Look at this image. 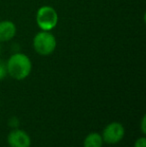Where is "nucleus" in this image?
<instances>
[{"mask_svg":"<svg viewBox=\"0 0 146 147\" xmlns=\"http://www.w3.org/2000/svg\"><path fill=\"white\" fill-rule=\"evenodd\" d=\"M17 33L15 23L10 20L0 21V43H6L12 40Z\"/></svg>","mask_w":146,"mask_h":147,"instance_id":"obj_6","label":"nucleus"},{"mask_svg":"<svg viewBox=\"0 0 146 147\" xmlns=\"http://www.w3.org/2000/svg\"><path fill=\"white\" fill-rule=\"evenodd\" d=\"M32 46H33V49L38 55H40V56H49L56 49V37L51 33V31L40 30L33 37Z\"/></svg>","mask_w":146,"mask_h":147,"instance_id":"obj_2","label":"nucleus"},{"mask_svg":"<svg viewBox=\"0 0 146 147\" xmlns=\"http://www.w3.org/2000/svg\"><path fill=\"white\" fill-rule=\"evenodd\" d=\"M140 130H141V133L143 135L146 134V115L144 114L142 116V119H141V122H140Z\"/></svg>","mask_w":146,"mask_h":147,"instance_id":"obj_10","label":"nucleus"},{"mask_svg":"<svg viewBox=\"0 0 146 147\" xmlns=\"http://www.w3.org/2000/svg\"><path fill=\"white\" fill-rule=\"evenodd\" d=\"M7 75L8 73H7V68H6V63L0 61V81L3 80Z\"/></svg>","mask_w":146,"mask_h":147,"instance_id":"obj_8","label":"nucleus"},{"mask_svg":"<svg viewBox=\"0 0 146 147\" xmlns=\"http://www.w3.org/2000/svg\"><path fill=\"white\" fill-rule=\"evenodd\" d=\"M125 128L120 122L113 121L104 127L102 131V139L103 142L110 145H114L121 141L124 138Z\"/></svg>","mask_w":146,"mask_h":147,"instance_id":"obj_4","label":"nucleus"},{"mask_svg":"<svg viewBox=\"0 0 146 147\" xmlns=\"http://www.w3.org/2000/svg\"><path fill=\"white\" fill-rule=\"evenodd\" d=\"M0 54H1V46H0Z\"/></svg>","mask_w":146,"mask_h":147,"instance_id":"obj_12","label":"nucleus"},{"mask_svg":"<svg viewBox=\"0 0 146 147\" xmlns=\"http://www.w3.org/2000/svg\"><path fill=\"white\" fill-rule=\"evenodd\" d=\"M58 13L52 6L43 5L36 12V24L42 31H52L58 24Z\"/></svg>","mask_w":146,"mask_h":147,"instance_id":"obj_3","label":"nucleus"},{"mask_svg":"<svg viewBox=\"0 0 146 147\" xmlns=\"http://www.w3.org/2000/svg\"><path fill=\"white\" fill-rule=\"evenodd\" d=\"M9 124H10L11 126H14V127H15V126H17L18 124H19V121H18V120L16 119L15 117H12V118H11V120L9 121Z\"/></svg>","mask_w":146,"mask_h":147,"instance_id":"obj_11","label":"nucleus"},{"mask_svg":"<svg viewBox=\"0 0 146 147\" xmlns=\"http://www.w3.org/2000/svg\"><path fill=\"white\" fill-rule=\"evenodd\" d=\"M7 73L11 78L18 81L24 80L32 71V61L26 54L16 52L6 61Z\"/></svg>","mask_w":146,"mask_h":147,"instance_id":"obj_1","label":"nucleus"},{"mask_svg":"<svg viewBox=\"0 0 146 147\" xmlns=\"http://www.w3.org/2000/svg\"><path fill=\"white\" fill-rule=\"evenodd\" d=\"M7 143L10 147H30L31 138L26 131L15 128L8 134Z\"/></svg>","mask_w":146,"mask_h":147,"instance_id":"obj_5","label":"nucleus"},{"mask_svg":"<svg viewBox=\"0 0 146 147\" xmlns=\"http://www.w3.org/2000/svg\"><path fill=\"white\" fill-rule=\"evenodd\" d=\"M134 147H146V138L144 135L135 140Z\"/></svg>","mask_w":146,"mask_h":147,"instance_id":"obj_9","label":"nucleus"},{"mask_svg":"<svg viewBox=\"0 0 146 147\" xmlns=\"http://www.w3.org/2000/svg\"><path fill=\"white\" fill-rule=\"evenodd\" d=\"M103 143L101 134L97 132H90L84 138L83 147H102Z\"/></svg>","mask_w":146,"mask_h":147,"instance_id":"obj_7","label":"nucleus"}]
</instances>
